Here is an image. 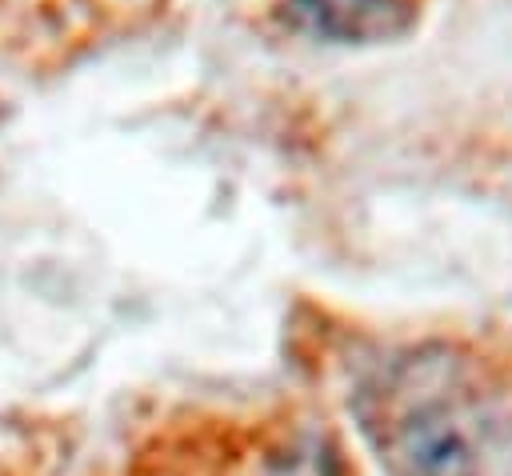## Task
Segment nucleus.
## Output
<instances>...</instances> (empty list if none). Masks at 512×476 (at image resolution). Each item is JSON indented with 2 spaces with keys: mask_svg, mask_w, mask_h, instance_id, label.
Here are the masks:
<instances>
[{
  "mask_svg": "<svg viewBox=\"0 0 512 476\" xmlns=\"http://www.w3.org/2000/svg\"><path fill=\"white\" fill-rule=\"evenodd\" d=\"M420 0H276L272 20L316 44H384L412 32Z\"/></svg>",
  "mask_w": 512,
  "mask_h": 476,
  "instance_id": "2",
  "label": "nucleus"
},
{
  "mask_svg": "<svg viewBox=\"0 0 512 476\" xmlns=\"http://www.w3.org/2000/svg\"><path fill=\"white\" fill-rule=\"evenodd\" d=\"M368 416L400 476H484L504 436L496 392L448 348L400 360L372 392Z\"/></svg>",
  "mask_w": 512,
  "mask_h": 476,
  "instance_id": "1",
  "label": "nucleus"
}]
</instances>
